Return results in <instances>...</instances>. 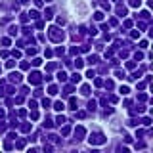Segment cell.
Masks as SVG:
<instances>
[{"label":"cell","instance_id":"10","mask_svg":"<svg viewBox=\"0 0 153 153\" xmlns=\"http://www.w3.org/2000/svg\"><path fill=\"white\" fill-rule=\"evenodd\" d=\"M69 105H71V109H76V102H75V98H71V100H69Z\"/></svg>","mask_w":153,"mask_h":153},{"label":"cell","instance_id":"16","mask_svg":"<svg viewBox=\"0 0 153 153\" xmlns=\"http://www.w3.org/2000/svg\"><path fill=\"white\" fill-rule=\"evenodd\" d=\"M94 17L100 21V19H103V14H102V12H96V15H94Z\"/></svg>","mask_w":153,"mask_h":153},{"label":"cell","instance_id":"20","mask_svg":"<svg viewBox=\"0 0 153 153\" xmlns=\"http://www.w3.org/2000/svg\"><path fill=\"white\" fill-rule=\"evenodd\" d=\"M50 94H57V86H50Z\"/></svg>","mask_w":153,"mask_h":153},{"label":"cell","instance_id":"3","mask_svg":"<svg viewBox=\"0 0 153 153\" xmlns=\"http://www.w3.org/2000/svg\"><path fill=\"white\" fill-rule=\"evenodd\" d=\"M29 82H31V84H38V82H40V73H38V71H33V73L29 75Z\"/></svg>","mask_w":153,"mask_h":153},{"label":"cell","instance_id":"8","mask_svg":"<svg viewBox=\"0 0 153 153\" xmlns=\"http://www.w3.org/2000/svg\"><path fill=\"white\" fill-rule=\"evenodd\" d=\"M75 134H76V136H84V128H82V126H78V128L75 130Z\"/></svg>","mask_w":153,"mask_h":153},{"label":"cell","instance_id":"15","mask_svg":"<svg viewBox=\"0 0 153 153\" xmlns=\"http://www.w3.org/2000/svg\"><path fill=\"white\" fill-rule=\"evenodd\" d=\"M71 80H73V82H78V80H80V75H78V73H75V75H73V78H71Z\"/></svg>","mask_w":153,"mask_h":153},{"label":"cell","instance_id":"21","mask_svg":"<svg viewBox=\"0 0 153 153\" xmlns=\"http://www.w3.org/2000/svg\"><path fill=\"white\" fill-rule=\"evenodd\" d=\"M86 76H88V78H94V76H96V73H94V71H88V73H86Z\"/></svg>","mask_w":153,"mask_h":153},{"label":"cell","instance_id":"19","mask_svg":"<svg viewBox=\"0 0 153 153\" xmlns=\"http://www.w3.org/2000/svg\"><path fill=\"white\" fill-rule=\"evenodd\" d=\"M128 92H130V90H128L126 86H121V94H128Z\"/></svg>","mask_w":153,"mask_h":153},{"label":"cell","instance_id":"5","mask_svg":"<svg viewBox=\"0 0 153 153\" xmlns=\"http://www.w3.org/2000/svg\"><path fill=\"white\" fill-rule=\"evenodd\" d=\"M117 14H119V15H123V17H125V15H126V10H125V8H123V6H119V8H117Z\"/></svg>","mask_w":153,"mask_h":153},{"label":"cell","instance_id":"7","mask_svg":"<svg viewBox=\"0 0 153 153\" xmlns=\"http://www.w3.org/2000/svg\"><path fill=\"white\" fill-rule=\"evenodd\" d=\"M63 107H65V105H63L61 102H56V105H54V109H57V111H61Z\"/></svg>","mask_w":153,"mask_h":153},{"label":"cell","instance_id":"1","mask_svg":"<svg viewBox=\"0 0 153 153\" xmlns=\"http://www.w3.org/2000/svg\"><path fill=\"white\" fill-rule=\"evenodd\" d=\"M50 38L54 42H61V40H63V33H61L57 27H50Z\"/></svg>","mask_w":153,"mask_h":153},{"label":"cell","instance_id":"18","mask_svg":"<svg viewBox=\"0 0 153 153\" xmlns=\"http://www.w3.org/2000/svg\"><path fill=\"white\" fill-rule=\"evenodd\" d=\"M75 65H76V69H80V67H82V59H76Z\"/></svg>","mask_w":153,"mask_h":153},{"label":"cell","instance_id":"17","mask_svg":"<svg viewBox=\"0 0 153 153\" xmlns=\"http://www.w3.org/2000/svg\"><path fill=\"white\" fill-rule=\"evenodd\" d=\"M88 109L94 111V109H96V102H90V103H88Z\"/></svg>","mask_w":153,"mask_h":153},{"label":"cell","instance_id":"13","mask_svg":"<svg viewBox=\"0 0 153 153\" xmlns=\"http://www.w3.org/2000/svg\"><path fill=\"white\" fill-rule=\"evenodd\" d=\"M82 94L88 96V94H90V86H82Z\"/></svg>","mask_w":153,"mask_h":153},{"label":"cell","instance_id":"24","mask_svg":"<svg viewBox=\"0 0 153 153\" xmlns=\"http://www.w3.org/2000/svg\"><path fill=\"white\" fill-rule=\"evenodd\" d=\"M69 130H71V128H69V126H63V130H61V132H63V134L67 136V134H69Z\"/></svg>","mask_w":153,"mask_h":153},{"label":"cell","instance_id":"14","mask_svg":"<svg viewBox=\"0 0 153 153\" xmlns=\"http://www.w3.org/2000/svg\"><path fill=\"white\" fill-rule=\"evenodd\" d=\"M140 4H142V0H130V6H134V8L140 6Z\"/></svg>","mask_w":153,"mask_h":153},{"label":"cell","instance_id":"25","mask_svg":"<svg viewBox=\"0 0 153 153\" xmlns=\"http://www.w3.org/2000/svg\"><path fill=\"white\" fill-rule=\"evenodd\" d=\"M19 2H27V0H19Z\"/></svg>","mask_w":153,"mask_h":153},{"label":"cell","instance_id":"11","mask_svg":"<svg viewBox=\"0 0 153 153\" xmlns=\"http://www.w3.org/2000/svg\"><path fill=\"white\" fill-rule=\"evenodd\" d=\"M96 61H98V56H90L88 57V63H96Z\"/></svg>","mask_w":153,"mask_h":153},{"label":"cell","instance_id":"2","mask_svg":"<svg viewBox=\"0 0 153 153\" xmlns=\"http://www.w3.org/2000/svg\"><path fill=\"white\" fill-rule=\"evenodd\" d=\"M103 142H105L103 134H92V136H90V144H98V146H100V144H103Z\"/></svg>","mask_w":153,"mask_h":153},{"label":"cell","instance_id":"4","mask_svg":"<svg viewBox=\"0 0 153 153\" xmlns=\"http://www.w3.org/2000/svg\"><path fill=\"white\" fill-rule=\"evenodd\" d=\"M12 80H14V82H19V80H21V75H19V73H12Z\"/></svg>","mask_w":153,"mask_h":153},{"label":"cell","instance_id":"12","mask_svg":"<svg viewBox=\"0 0 153 153\" xmlns=\"http://www.w3.org/2000/svg\"><path fill=\"white\" fill-rule=\"evenodd\" d=\"M40 63H42V59H38V57H35V59H33V65H35V67H38Z\"/></svg>","mask_w":153,"mask_h":153},{"label":"cell","instance_id":"9","mask_svg":"<svg viewBox=\"0 0 153 153\" xmlns=\"http://www.w3.org/2000/svg\"><path fill=\"white\" fill-rule=\"evenodd\" d=\"M56 121H57V125H59V126H61V125H63V123H65V117H63V115H59V117H57V119H56Z\"/></svg>","mask_w":153,"mask_h":153},{"label":"cell","instance_id":"23","mask_svg":"<svg viewBox=\"0 0 153 153\" xmlns=\"http://www.w3.org/2000/svg\"><path fill=\"white\" fill-rule=\"evenodd\" d=\"M14 57H21V52H19V50H14Z\"/></svg>","mask_w":153,"mask_h":153},{"label":"cell","instance_id":"6","mask_svg":"<svg viewBox=\"0 0 153 153\" xmlns=\"http://www.w3.org/2000/svg\"><path fill=\"white\" fill-rule=\"evenodd\" d=\"M57 78H59L61 82H65V80H67V75H65V73L61 71V73H57Z\"/></svg>","mask_w":153,"mask_h":153},{"label":"cell","instance_id":"22","mask_svg":"<svg viewBox=\"0 0 153 153\" xmlns=\"http://www.w3.org/2000/svg\"><path fill=\"white\" fill-rule=\"evenodd\" d=\"M29 15H31V17H33V19H36V17H38V12H31V14H29Z\"/></svg>","mask_w":153,"mask_h":153}]
</instances>
